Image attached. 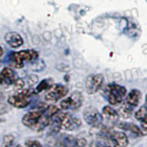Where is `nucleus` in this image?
Wrapping results in <instances>:
<instances>
[{"instance_id": "nucleus-1", "label": "nucleus", "mask_w": 147, "mask_h": 147, "mask_svg": "<svg viewBox=\"0 0 147 147\" xmlns=\"http://www.w3.org/2000/svg\"><path fill=\"white\" fill-rule=\"evenodd\" d=\"M51 123H53L54 128H56L57 130L62 129V130L66 131H73L77 129L78 127H80L81 121L79 119L72 116L69 113L58 112L53 117Z\"/></svg>"}, {"instance_id": "nucleus-2", "label": "nucleus", "mask_w": 147, "mask_h": 147, "mask_svg": "<svg viewBox=\"0 0 147 147\" xmlns=\"http://www.w3.org/2000/svg\"><path fill=\"white\" fill-rule=\"evenodd\" d=\"M39 54L34 50H25L14 53L10 55L11 64L16 68H21L27 62H32L38 59Z\"/></svg>"}, {"instance_id": "nucleus-3", "label": "nucleus", "mask_w": 147, "mask_h": 147, "mask_svg": "<svg viewBox=\"0 0 147 147\" xmlns=\"http://www.w3.org/2000/svg\"><path fill=\"white\" fill-rule=\"evenodd\" d=\"M34 94V91L32 89H25L20 90L17 94L12 95L8 98L7 102L9 105L18 109H23L26 108L27 106L30 105V98Z\"/></svg>"}, {"instance_id": "nucleus-4", "label": "nucleus", "mask_w": 147, "mask_h": 147, "mask_svg": "<svg viewBox=\"0 0 147 147\" xmlns=\"http://www.w3.org/2000/svg\"><path fill=\"white\" fill-rule=\"evenodd\" d=\"M108 99L111 105H119L122 102L124 96L126 95V88L124 86L112 84L107 86Z\"/></svg>"}, {"instance_id": "nucleus-5", "label": "nucleus", "mask_w": 147, "mask_h": 147, "mask_svg": "<svg viewBox=\"0 0 147 147\" xmlns=\"http://www.w3.org/2000/svg\"><path fill=\"white\" fill-rule=\"evenodd\" d=\"M68 94V88L62 85H52L47 89L45 95V100L49 102H55L64 98Z\"/></svg>"}, {"instance_id": "nucleus-6", "label": "nucleus", "mask_w": 147, "mask_h": 147, "mask_svg": "<svg viewBox=\"0 0 147 147\" xmlns=\"http://www.w3.org/2000/svg\"><path fill=\"white\" fill-rule=\"evenodd\" d=\"M82 104V96L78 92H75L68 98H65L60 103V107L63 110L68 109H76Z\"/></svg>"}, {"instance_id": "nucleus-7", "label": "nucleus", "mask_w": 147, "mask_h": 147, "mask_svg": "<svg viewBox=\"0 0 147 147\" xmlns=\"http://www.w3.org/2000/svg\"><path fill=\"white\" fill-rule=\"evenodd\" d=\"M84 119L87 124L92 127H99L102 123V116L98 111V109L90 107L87 108L84 112Z\"/></svg>"}, {"instance_id": "nucleus-8", "label": "nucleus", "mask_w": 147, "mask_h": 147, "mask_svg": "<svg viewBox=\"0 0 147 147\" xmlns=\"http://www.w3.org/2000/svg\"><path fill=\"white\" fill-rule=\"evenodd\" d=\"M103 84V76L98 74L87 77L86 81V89L88 94H94L98 92Z\"/></svg>"}, {"instance_id": "nucleus-9", "label": "nucleus", "mask_w": 147, "mask_h": 147, "mask_svg": "<svg viewBox=\"0 0 147 147\" xmlns=\"http://www.w3.org/2000/svg\"><path fill=\"white\" fill-rule=\"evenodd\" d=\"M16 75L11 68L6 67L0 73V85L3 86H12L16 81Z\"/></svg>"}, {"instance_id": "nucleus-10", "label": "nucleus", "mask_w": 147, "mask_h": 147, "mask_svg": "<svg viewBox=\"0 0 147 147\" xmlns=\"http://www.w3.org/2000/svg\"><path fill=\"white\" fill-rule=\"evenodd\" d=\"M5 40L7 41V43L10 46L11 48L17 49L20 48V46L23 44V39L20 33L18 32H7V33L5 35Z\"/></svg>"}, {"instance_id": "nucleus-11", "label": "nucleus", "mask_w": 147, "mask_h": 147, "mask_svg": "<svg viewBox=\"0 0 147 147\" xmlns=\"http://www.w3.org/2000/svg\"><path fill=\"white\" fill-rule=\"evenodd\" d=\"M109 139L110 141L114 142L115 145L118 146H127L129 142H128V137L124 132L121 131H112L109 133Z\"/></svg>"}, {"instance_id": "nucleus-12", "label": "nucleus", "mask_w": 147, "mask_h": 147, "mask_svg": "<svg viewBox=\"0 0 147 147\" xmlns=\"http://www.w3.org/2000/svg\"><path fill=\"white\" fill-rule=\"evenodd\" d=\"M142 98L141 92L139 90H132L130 92V94L127 96V99H126V103H128L131 107H136V106L139 104L140 100Z\"/></svg>"}, {"instance_id": "nucleus-13", "label": "nucleus", "mask_w": 147, "mask_h": 147, "mask_svg": "<svg viewBox=\"0 0 147 147\" xmlns=\"http://www.w3.org/2000/svg\"><path fill=\"white\" fill-rule=\"evenodd\" d=\"M119 128L123 129V130L130 131L136 135H142L141 129L139 127H137L136 125H134V124H132V123H121L119 124Z\"/></svg>"}, {"instance_id": "nucleus-14", "label": "nucleus", "mask_w": 147, "mask_h": 147, "mask_svg": "<svg viewBox=\"0 0 147 147\" xmlns=\"http://www.w3.org/2000/svg\"><path fill=\"white\" fill-rule=\"evenodd\" d=\"M102 112H103L104 116L107 119H109V121H116V119H118V113L115 111L112 108L109 107V106L104 107Z\"/></svg>"}, {"instance_id": "nucleus-15", "label": "nucleus", "mask_w": 147, "mask_h": 147, "mask_svg": "<svg viewBox=\"0 0 147 147\" xmlns=\"http://www.w3.org/2000/svg\"><path fill=\"white\" fill-rule=\"evenodd\" d=\"M132 109H133V107H131V106H130L128 103H126V104H124L121 109H119V113L123 118H129L131 115Z\"/></svg>"}, {"instance_id": "nucleus-16", "label": "nucleus", "mask_w": 147, "mask_h": 147, "mask_svg": "<svg viewBox=\"0 0 147 147\" xmlns=\"http://www.w3.org/2000/svg\"><path fill=\"white\" fill-rule=\"evenodd\" d=\"M146 115H147V107H142L139 109V110H137L135 117L139 121H142V119H144Z\"/></svg>"}, {"instance_id": "nucleus-17", "label": "nucleus", "mask_w": 147, "mask_h": 147, "mask_svg": "<svg viewBox=\"0 0 147 147\" xmlns=\"http://www.w3.org/2000/svg\"><path fill=\"white\" fill-rule=\"evenodd\" d=\"M52 86V84L49 82V80H42L40 83V85L37 86V89H36V91L37 92H41L42 90H47L48 88H50V86Z\"/></svg>"}, {"instance_id": "nucleus-18", "label": "nucleus", "mask_w": 147, "mask_h": 147, "mask_svg": "<svg viewBox=\"0 0 147 147\" xmlns=\"http://www.w3.org/2000/svg\"><path fill=\"white\" fill-rule=\"evenodd\" d=\"M14 140H15V137H14L13 135H11V134L6 135V136L4 137V139H3L2 145L3 146H9V145H11L13 144Z\"/></svg>"}, {"instance_id": "nucleus-19", "label": "nucleus", "mask_w": 147, "mask_h": 147, "mask_svg": "<svg viewBox=\"0 0 147 147\" xmlns=\"http://www.w3.org/2000/svg\"><path fill=\"white\" fill-rule=\"evenodd\" d=\"M14 86H15V89L17 90H21L23 87H24V81L22 79H16L15 83H14Z\"/></svg>"}, {"instance_id": "nucleus-20", "label": "nucleus", "mask_w": 147, "mask_h": 147, "mask_svg": "<svg viewBox=\"0 0 147 147\" xmlns=\"http://www.w3.org/2000/svg\"><path fill=\"white\" fill-rule=\"evenodd\" d=\"M25 145L26 146H41V144L38 141H31V140H29L25 142Z\"/></svg>"}, {"instance_id": "nucleus-21", "label": "nucleus", "mask_w": 147, "mask_h": 147, "mask_svg": "<svg viewBox=\"0 0 147 147\" xmlns=\"http://www.w3.org/2000/svg\"><path fill=\"white\" fill-rule=\"evenodd\" d=\"M7 109L6 107V105L3 103V101L1 100V98H0V114L7 112Z\"/></svg>"}, {"instance_id": "nucleus-22", "label": "nucleus", "mask_w": 147, "mask_h": 147, "mask_svg": "<svg viewBox=\"0 0 147 147\" xmlns=\"http://www.w3.org/2000/svg\"><path fill=\"white\" fill-rule=\"evenodd\" d=\"M2 55H3V49H2L1 46H0V58H1Z\"/></svg>"}, {"instance_id": "nucleus-23", "label": "nucleus", "mask_w": 147, "mask_h": 147, "mask_svg": "<svg viewBox=\"0 0 147 147\" xmlns=\"http://www.w3.org/2000/svg\"><path fill=\"white\" fill-rule=\"evenodd\" d=\"M146 102H147V95H146Z\"/></svg>"}]
</instances>
